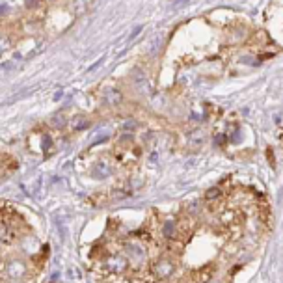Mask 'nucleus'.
I'll list each match as a JSON object with an SVG mask.
<instances>
[{"label": "nucleus", "instance_id": "obj_10", "mask_svg": "<svg viewBox=\"0 0 283 283\" xmlns=\"http://www.w3.org/2000/svg\"><path fill=\"white\" fill-rule=\"evenodd\" d=\"M173 231H175V224L171 220L164 222V226H162V235H164V239H171V237H173Z\"/></svg>", "mask_w": 283, "mask_h": 283}, {"label": "nucleus", "instance_id": "obj_5", "mask_svg": "<svg viewBox=\"0 0 283 283\" xmlns=\"http://www.w3.org/2000/svg\"><path fill=\"white\" fill-rule=\"evenodd\" d=\"M105 101H106V105H110V106H119L123 103V94H121L119 90H106Z\"/></svg>", "mask_w": 283, "mask_h": 283}, {"label": "nucleus", "instance_id": "obj_14", "mask_svg": "<svg viewBox=\"0 0 283 283\" xmlns=\"http://www.w3.org/2000/svg\"><path fill=\"white\" fill-rule=\"evenodd\" d=\"M190 212H192V214H198L199 212V203H192V205H190Z\"/></svg>", "mask_w": 283, "mask_h": 283}, {"label": "nucleus", "instance_id": "obj_2", "mask_svg": "<svg viewBox=\"0 0 283 283\" xmlns=\"http://www.w3.org/2000/svg\"><path fill=\"white\" fill-rule=\"evenodd\" d=\"M26 272H28V268H26V264L22 261H19V259H13V261H10L8 264H6V276L10 278V280H22L24 276H26Z\"/></svg>", "mask_w": 283, "mask_h": 283}, {"label": "nucleus", "instance_id": "obj_13", "mask_svg": "<svg viewBox=\"0 0 283 283\" xmlns=\"http://www.w3.org/2000/svg\"><path fill=\"white\" fill-rule=\"evenodd\" d=\"M233 218H235V212H224L220 216V220L224 222V224H229V222H233Z\"/></svg>", "mask_w": 283, "mask_h": 283}, {"label": "nucleus", "instance_id": "obj_6", "mask_svg": "<svg viewBox=\"0 0 283 283\" xmlns=\"http://www.w3.org/2000/svg\"><path fill=\"white\" fill-rule=\"evenodd\" d=\"M88 125H90V119L84 117V115H75L73 119H71V127H73L75 131H82Z\"/></svg>", "mask_w": 283, "mask_h": 283}, {"label": "nucleus", "instance_id": "obj_8", "mask_svg": "<svg viewBox=\"0 0 283 283\" xmlns=\"http://www.w3.org/2000/svg\"><path fill=\"white\" fill-rule=\"evenodd\" d=\"M131 78H132V82L136 86H142L144 82H146V73H144V69H140V67H136V69H132V73H131Z\"/></svg>", "mask_w": 283, "mask_h": 283}, {"label": "nucleus", "instance_id": "obj_11", "mask_svg": "<svg viewBox=\"0 0 283 283\" xmlns=\"http://www.w3.org/2000/svg\"><path fill=\"white\" fill-rule=\"evenodd\" d=\"M2 241L6 242V244H10L13 241V231L10 229V226L8 224H4L2 226Z\"/></svg>", "mask_w": 283, "mask_h": 283}, {"label": "nucleus", "instance_id": "obj_15", "mask_svg": "<svg viewBox=\"0 0 283 283\" xmlns=\"http://www.w3.org/2000/svg\"><path fill=\"white\" fill-rule=\"evenodd\" d=\"M212 283H216V282H212Z\"/></svg>", "mask_w": 283, "mask_h": 283}, {"label": "nucleus", "instance_id": "obj_9", "mask_svg": "<svg viewBox=\"0 0 283 283\" xmlns=\"http://www.w3.org/2000/svg\"><path fill=\"white\" fill-rule=\"evenodd\" d=\"M65 125H67V117L62 112L60 114H54L51 117V127H54V129H63Z\"/></svg>", "mask_w": 283, "mask_h": 283}, {"label": "nucleus", "instance_id": "obj_12", "mask_svg": "<svg viewBox=\"0 0 283 283\" xmlns=\"http://www.w3.org/2000/svg\"><path fill=\"white\" fill-rule=\"evenodd\" d=\"M222 196V190L218 187H214V189H209L207 190V194H205V198L207 199H218Z\"/></svg>", "mask_w": 283, "mask_h": 283}, {"label": "nucleus", "instance_id": "obj_4", "mask_svg": "<svg viewBox=\"0 0 283 283\" xmlns=\"http://www.w3.org/2000/svg\"><path fill=\"white\" fill-rule=\"evenodd\" d=\"M112 175V168H110V164L108 162H103V160H99V162H95L94 168H92V177L94 179H106Z\"/></svg>", "mask_w": 283, "mask_h": 283}, {"label": "nucleus", "instance_id": "obj_7", "mask_svg": "<svg viewBox=\"0 0 283 283\" xmlns=\"http://www.w3.org/2000/svg\"><path fill=\"white\" fill-rule=\"evenodd\" d=\"M125 252H129L131 257H138V259H142V257H144V250H142L138 244H132V242H127Z\"/></svg>", "mask_w": 283, "mask_h": 283}, {"label": "nucleus", "instance_id": "obj_3", "mask_svg": "<svg viewBox=\"0 0 283 283\" xmlns=\"http://www.w3.org/2000/svg\"><path fill=\"white\" fill-rule=\"evenodd\" d=\"M175 272V266H173V263L171 261H166V259H160L158 263H155V266H153V276L157 278V280H168L171 274Z\"/></svg>", "mask_w": 283, "mask_h": 283}, {"label": "nucleus", "instance_id": "obj_1", "mask_svg": "<svg viewBox=\"0 0 283 283\" xmlns=\"http://www.w3.org/2000/svg\"><path fill=\"white\" fill-rule=\"evenodd\" d=\"M105 266L106 270H110V272H125L127 266H129V261H127L125 255H117V253H114V255H108L105 259Z\"/></svg>", "mask_w": 283, "mask_h": 283}]
</instances>
